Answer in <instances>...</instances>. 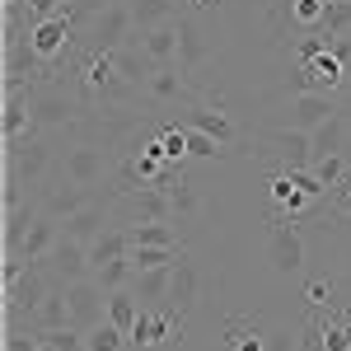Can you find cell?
I'll return each mask as SVG.
<instances>
[{
  "mask_svg": "<svg viewBox=\"0 0 351 351\" xmlns=\"http://www.w3.org/2000/svg\"><path fill=\"white\" fill-rule=\"evenodd\" d=\"M136 33V19H132V0H108L89 28H84V43H89V52H117V47H127Z\"/></svg>",
  "mask_w": 351,
  "mask_h": 351,
  "instance_id": "6da1fadb",
  "label": "cell"
},
{
  "mask_svg": "<svg viewBox=\"0 0 351 351\" xmlns=\"http://www.w3.org/2000/svg\"><path fill=\"white\" fill-rule=\"evenodd\" d=\"M56 291V281L47 271L38 267V263H28V271L14 281V286H5V314H10V324H33L38 319V309H43V300Z\"/></svg>",
  "mask_w": 351,
  "mask_h": 351,
  "instance_id": "7a4b0ae2",
  "label": "cell"
},
{
  "mask_svg": "<svg viewBox=\"0 0 351 351\" xmlns=\"http://www.w3.org/2000/svg\"><path fill=\"white\" fill-rule=\"evenodd\" d=\"M10 145V169H5V178L10 183H19V188H38L43 178H47V169H52V145L47 141H38V127L19 141H5Z\"/></svg>",
  "mask_w": 351,
  "mask_h": 351,
  "instance_id": "3957f363",
  "label": "cell"
},
{
  "mask_svg": "<svg viewBox=\"0 0 351 351\" xmlns=\"http://www.w3.org/2000/svg\"><path fill=\"white\" fill-rule=\"evenodd\" d=\"M38 267L47 271L56 286H71V281H84V276L94 271V258H89V243L71 239V234H61V239L52 243V253H47Z\"/></svg>",
  "mask_w": 351,
  "mask_h": 351,
  "instance_id": "277c9868",
  "label": "cell"
},
{
  "mask_svg": "<svg viewBox=\"0 0 351 351\" xmlns=\"http://www.w3.org/2000/svg\"><path fill=\"white\" fill-rule=\"evenodd\" d=\"M43 75H52V66L38 56V47L24 43V38H5V94L24 89V84H38Z\"/></svg>",
  "mask_w": 351,
  "mask_h": 351,
  "instance_id": "5b68a950",
  "label": "cell"
},
{
  "mask_svg": "<svg viewBox=\"0 0 351 351\" xmlns=\"http://www.w3.org/2000/svg\"><path fill=\"white\" fill-rule=\"evenodd\" d=\"M66 304H71V324L80 328V332H89L94 324L108 319V291H104L94 276L71 281V286H66Z\"/></svg>",
  "mask_w": 351,
  "mask_h": 351,
  "instance_id": "8992f818",
  "label": "cell"
},
{
  "mask_svg": "<svg viewBox=\"0 0 351 351\" xmlns=\"http://www.w3.org/2000/svg\"><path fill=\"white\" fill-rule=\"evenodd\" d=\"M263 145H267L271 160H276V173H291V169H309L314 164V136L300 132V127H281Z\"/></svg>",
  "mask_w": 351,
  "mask_h": 351,
  "instance_id": "52a82bcc",
  "label": "cell"
},
{
  "mask_svg": "<svg viewBox=\"0 0 351 351\" xmlns=\"http://www.w3.org/2000/svg\"><path fill=\"white\" fill-rule=\"evenodd\" d=\"M108 173H112V160H108V150H99V145H75V150L61 155V178H71L80 188H99Z\"/></svg>",
  "mask_w": 351,
  "mask_h": 351,
  "instance_id": "ba28073f",
  "label": "cell"
},
{
  "mask_svg": "<svg viewBox=\"0 0 351 351\" xmlns=\"http://www.w3.org/2000/svg\"><path fill=\"white\" fill-rule=\"evenodd\" d=\"M75 117H80L75 99H66L61 89H52V84H38V89H33V127H38V132H61V127H71Z\"/></svg>",
  "mask_w": 351,
  "mask_h": 351,
  "instance_id": "9c48e42d",
  "label": "cell"
},
{
  "mask_svg": "<svg viewBox=\"0 0 351 351\" xmlns=\"http://www.w3.org/2000/svg\"><path fill=\"white\" fill-rule=\"evenodd\" d=\"M80 84H84V94H94V99H127V89H132L117 75L112 52H89V61L80 66Z\"/></svg>",
  "mask_w": 351,
  "mask_h": 351,
  "instance_id": "30bf717a",
  "label": "cell"
},
{
  "mask_svg": "<svg viewBox=\"0 0 351 351\" xmlns=\"http://www.w3.org/2000/svg\"><path fill=\"white\" fill-rule=\"evenodd\" d=\"M271 267L281 276H295L304 267V239H300V220H271Z\"/></svg>",
  "mask_w": 351,
  "mask_h": 351,
  "instance_id": "8fae6325",
  "label": "cell"
},
{
  "mask_svg": "<svg viewBox=\"0 0 351 351\" xmlns=\"http://www.w3.org/2000/svg\"><path fill=\"white\" fill-rule=\"evenodd\" d=\"M291 127H300V132H314V127H324L328 117H337V104H332V94L328 89H300V94H291Z\"/></svg>",
  "mask_w": 351,
  "mask_h": 351,
  "instance_id": "7c38bea8",
  "label": "cell"
},
{
  "mask_svg": "<svg viewBox=\"0 0 351 351\" xmlns=\"http://www.w3.org/2000/svg\"><path fill=\"white\" fill-rule=\"evenodd\" d=\"M117 202H122V225L127 230L132 225H145V220H173V202L160 188H136L127 197H117Z\"/></svg>",
  "mask_w": 351,
  "mask_h": 351,
  "instance_id": "4fadbf2b",
  "label": "cell"
},
{
  "mask_svg": "<svg viewBox=\"0 0 351 351\" xmlns=\"http://www.w3.org/2000/svg\"><path fill=\"white\" fill-rule=\"evenodd\" d=\"M183 332V319L173 309H141V319L132 328V342L136 347H160V342H173Z\"/></svg>",
  "mask_w": 351,
  "mask_h": 351,
  "instance_id": "5bb4252c",
  "label": "cell"
},
{
  "mask_svg": "<svg viewBox=\"0 0 351 351\" xmlns=\"http://www.w3.org/2000/svg\"><path fill=\"white\" fill-rule=\"evenodd\" d=\"M173 24H178V66H183V75H192V71H202L211 61V43H206V33H202V24L192 14L173 19Z\"/></svg>",
  "mask_w": 351,
  "mask_h": 351,
  "instance_id": "9a60e30c",
  "label": "cell"
},
{
  "mask_svg": "<svg viewBox=\"0 0 351 351\" xmlns=\"http://www.w3.org/2000/svg\"><path fill=\"white\" fill-rule=\"evenodd\" d=\"M141 94H145V99H155V104H178V99L188 104V99H192V89H188V80H183V66H178V61L155 66Z\"/></svg>",
  "mask_w": 351,
  "mask_h": 351,
  "instance_id": "2e32d148",
  "label": "cell"
},
{
  "mask_svg": "<svg viewBox=\"0 0 351 351\" xmlns=\"http://www.w3.org/2000/svg\"><path fill=\"white\" fill-rule=\"evenodd\" d=\"M197 295H202V276H197V267L183 258V263L173 267V276H169V300H164V309H173L178 319H188Z\"/></svg>",
  "mask_w": 351,
  "mask_h": 351,
  "instance_id": "e0dca14e",
  "label": "cell"
},
{
  "mask_svg": "<svg viewBox=\"0 0 351 351\" xmlns=\"http://www.w3.org/2000/svg\"><path fill=\"white\" fill-rule=\"evenodd\" d=\"M132 43L141 47V52L150 56L155 66H169V61H178V24L169 19V24H155V28H136L132 33Z\"/></svg>",
  "mask_w": 351,
  "mask_h": 351,
  "instance_id": "ac0fdd59",
  "label": "cell"
},
{
  "mask_svg": "<svg viewBox=\"0 0 351 351\" xmlns=\"http://www.w3.org/2000/svg\"><path fill=\"white\" fill-rule=\"evenodd\" d=\"M56 239H61V220H56V216H47V211H43V216L33 220V230H28V234H24V243H19L14 253H19L24 263H43V258L52 253V243H56Z\"/></svg>",
  "mask_w": 351,
  "mask_h": 351,
  "instance_id": "d6986e66",
  "label": "cell"
},
{
  "mask_svg": "<svg viewBox=\"0 0 351 351\" xmlns=\"http://www.w3.org/2000/svg\"><path fill=\"white\" fill-rule=\"evenodd\" d=\"M104 230H108V206L104 202H89L71 220H61V234H71V239H80V243H94Z\"/></svg>",
  "mask_w": 351,
  "mask_h": 351,
  "instance_id": "ffe728a7",
  "label": "cell"
},
{
  "mask_svg": "<svg viewBox=\"0 0 351 351\" xmlns=\"http://www.w3.org/2000/svg\"><path fill=\"white\" fill-rule=\"evenodd\" d=\"M28 43L38 47V56H43V61L61 56V47L71 43V14L61 10V14H52V19H43V24L33 28V38H28Z\"/></svg>",
  "mask_w": 351,
  "mask_h": 351,
  "instance_id": "44dd1931",
  "label": "cell"
},
{
  "mask_svg": "<svg viewBox=\"0 0 351 351\" xmlns=\"http://www.w3.org/2000/svg\"><path fill=\"white\" fill-rule=\"evenodd\" d=\"M169 276H173V267H150V271H136L132 276V295L141 300V309H164Z\"/></svg>",
  "mask_w": 351,
  "mask_h": 351,
  "instance_id": "7402d4cb",
  "label": "cell"
},
{
  "mask_svg": "<svg viewBox=\"0 0 351 351\" xmlns=\"http://www.w3.org/2000/svg\"><path fill=\"white\" fill-rule=\"evenodd\" d=\"M188 127H197V132H206V136H216L225 150L239 141V127L230 122V112L211 108V104H197V108H192V117H188Z\"/></svg>",
  "mask_w": 351,
  "mask_h": 351,
  "instance_id": "603a6c76",
  "label": "cell"
},
{
  "mask_svg": "<svg viewBox=\"0 0 351 351\" xmlns=\"http://www.w3.org/2000/svg\"><path fill=\"white\" fill-rule=\"evenodd\" d=\"M80 206H89V188H80V183H71V178H61V188H52L47 197H43V211L56 220H71Z\"/></svg>",
  "mask_w": 351,
  "mask_h": 351,
  "instance_id": "cb8c5ba5",
  "label": "cell"
},
{
  "mask_svg": "<svg viewBox=\"0 0 351 351\" xmlns=\"http://www.w3.org/2000/svg\"><path fill=\"white\" fill-rule=\"evenodd\" d=\"M127 253H132V230H127V225H108L99 239L89 243L94 267H99V263H112V258H127Z\"/></svg>",
  "mask_w": 351,
  "mask_h": 351,
  "instance_id": "d4e9b609",
  "label": "cell"
},
{
  "mask_svg": "<svg viewBox=\"0 0 351 351\" xmlns=\"http://www.w3.org/2000/svg\"><path fill=\"white\" fill-rule=\"evenodd\" d=\"M132 243H141V248H183L173 220H145V225H132Z\"/></svg>",
  "mask_w": 351,
  "mask_h": 351,
  "instance_id": "484cf974",
  "label": "cell"
},
{
  "mask_svg": "<svg viewBox=\"0 0 351 351\" xmlns=\"http://www.w3.org/2000/svg\"><path fill=\"white\" fill-rule=\"evenodd\" d=\"M314 160H328V155H342V145H347V122H342V112L337 117H328L324 127H314Z\"/></svg>",
  "mask_w": 351,
  "mask_h": 351,
  "instance_id": "4316f807",
  "label": "cell"
},
{
  "mask_svg": "<svg viewBox=\"0 0 351 351\" xmlns=\"http://www.w3.org/2000/svg\"><path fill=\"white\" fill-rule=\"evenodd\" d=\"M108 319L127 337H132V328H136V319H141V300L132 295V286H122V291H108Z\"/></svg>",
  "mask_w": 351,
  "mask_h": 351,
  "instance_id": "83f0119b",
  "label": "cell"
},
{
  "mask_svg": "<svg viewBox=\"0 0 351 351\" xmlns=\"http://www.w3.org/2000/svg\"><path fill=\"white\" fill-rule=\"evenodd\" d=\"M267 188H271V202H276L281 211H291V216H300V211H304V202H309V192H300L291 173H271Z\"/></svg>",
  "mask_w": 351,
  "mask_h": 351,
  "instance_id": "f1b7e54d",
  "label": "cell"
},
{
  "mask_svg": "<svg viewBox=\"0 0 351 351\" xmlns=\"http://www.w3.org/2000/svg\"><path fill=\"white\" fill-rule=\"evenodd\" d=\"M173 10H178V0H132V19H136L141 33L155 28V24H169Z\"/></svg>",
  "mask_w": 351,
  "mask_h": 351,
  "instance_id": "f546056e",
  "label": "cell"
},
{
  "mask_svg": "<svg viewBox=\"0 0 351 351\" xmlns=\"http://www.w3.org/2000/svg\"><path fill=\"white\" fill-rule=\"evenodd\" d=\"M188 253L183 248H141V243H132V267L136 271H150V267H178Z\"/></svg>",
  "mask_w": 351,
  "mask_h": 351,
  "instance_id": "4dcf8cb0",
  "label": "cell"
},
{
  "mask_svg": "<svg viewBox=\"0 0 351 351\" xmlns=\"http://www.w3.org/2000/svg\"><path fill=\"white\" fill-rule=\"evenodd\" d=\"M132 276H136L132 253H127V258H112V263H99V267H94V281H99L104 291H122V286H132Z\"/></svg>",
  "mask_w": 351,
  "mask_h": 351,
  "instance_id": "1f68e13d",
  "label": "cell"
},
{
  "mask_svg": "<svg viewBox=\"0 0 351 351\" xmlns=\"http://www.w3.org/2000/svg\"><path fill=\"white\" fill-rule=\"evenodd\" d=\"M122 342H127V332L112 319H104V324H94L84 332V351H122Z\"/></svg>",
  "mask_w": 351,
  "mask_h": 351,
  "instance_id": "d6a6232c",
  "label": "cell"
},
{
  "mask_svg": "<svg viewBox=\"0 0 351 351\" xmlns=\"http://www.w3.org/2000/svg\"><path fill=\"white\" fill-rule=\"evenodd\" d=\"M319 33H328V38H347L351 33V0H328Z\"/></svg>",
  "mask_w": 351,
  "mask_h": 351,
  "instance_id": "836d02e7",
  "label": "cell"
},
{
  "mask_svg": "<svg viewBox=\"0 0 351 351\" xmlns=\"http://www.w3.org/2000/svg\"><path fill=\"white\" fill-rule=\"evenodd\" d=\"M324 10H328V0H295V5H291V19H295L300 28H309V33H319Z\"/></svg>",
  "mask_w": 351,
  "mask_h": 351,
  "instance_id": "e575fe53",
  "label": "cell"
},
{
  "mask_svg": "<svg viewBox=\"0 0 351 351\" xmlns=\"http://www.w3.org/2000/svg\"><path fill=\"white\" fill-rule=\"evenodd\" d=\"M188 155H192V160H216V155H225V145H220L216 136L188 127Z\"/></svg>",
  "mask_w": 351,
  "mask_h": 351,
  "instance_id": "d590c367",
  "label": "cell"
},
{
  "mask_svg": "<svg viewBox=\"0 0 351 351\" xmlns=\"http://www.w3.org/2000/svg\"><path fill=\"white\" fill-rule=\"evenodd\" d=\"M160 145H164V160L169 164H183V155H188V127H169L160 136Z\"/></svg>",
  "mask_w": 351,
  "mask_h": 351,
  "instance_id": "8d00e7d4",
  "label": "cell"
},
{
  "mask_svg": "<svg viewBox=\"0 0 351 351\" xmlns=\"http://www.w3.org/2000/svg\"><path fill=\"white\" fill-rule=\"evenodd\" d=\"M309 169H314V178H319L324 188H332V183L347 173V155H328V160H314Z\"/></svg>",
  "mask_w": 351,
  "mask_h": 351,
  "instance_id": "74e56055",
  "label": "cell"
},
{
  "mask_svg": "<svg viewBox=\"0 0 351 351\" xmlns=\"http://www.w3.org/2000/svg\"><path fill=\"white\" fill-rule=\"evenodd\" d=\"M43 342H38V332L28 328V332H19V328L10 324V332H5V351H38Z\"/></svg>",
  "mask_w": 351,
  "mask_h": 351,
  "instance_id": "f35d334b",
  "label": "cell"
},
{
  "mask_svg": "<svg viewBox=\"0 0 351 351\" xmlns=\"http://www.w3.org/2000/svg\"><path fill=\"white\" fill-rule=\"evenodd\" d=\"M28 14H33V28L43 24V19H52V14H61V0H24Z\"/></svg>",
  "mask_w": 351,
  "mask_h": 351,
  "instance_id": "ab89813d",
  "label": "cell"
},
{
  "mask_svg": "<svg viewBox=\"0 0 351 351\" xmlns=\"http://www.w3.org/2000/svg\"><path fill=\"white\" fill-rule=\"evenodd\" d=\"M328 295H332V281H309V291H304L309 304H328Z\"/></svg>",
  "mask_w": 351,
  "mask_h": 351,
  "instance_id": "60d3db41",
  "label": "cell"
},
{
  "mask_svg": "<svg viewBox=\"0 0 351 351\" xmlns=\"http://www.w3.org/2000/svg\"><path fill=\"white\" fill-rule=\"evenodd\" d=\"M192 5H197V10H211V5H220V0H192Z\"/></svg>",
  "mask_w": 351,
  "mask_h": 351,
  "instance_id": "b9f144b4",
  "label": "cell"
},
{
  "mask_svg": "<svg viewBox=\"0 0 351 351\" xmlns=\"http://www.w3.org/2000/svg\"><path fill=\"white\" fill-rule=\"evenodd\" d=\"M342 89H347V104H351V66H347V80H342Z\"/></svg>",
  "mask_w": 351,
  "mask_h": 351,
  "instance_id": "7bdbcfd3",
  "label": "cell"
},
{
  "mask_svg": "<svg viewBox=\"0 0 351 351\" xmlns=\"http://www.w3.org/2000/svg\"><path fill=\"white\" fill-rule=\"evenodd\" d=\"M342 122H347V132H351V104H347V108H342Z\"/></svg>",
  "mask_w": 351,
  "mask_h": 351,
  "instance_id": "ee69618b",
  "label": "cell"
},
{
  "mask_svg": "<svg viewBox=\"0 0 351 351\" xmlns=\"http://www.w3.org/2000/svg\"><path fill=\"white\" fill-rule=\"evenodd\" d=\"M38 351H56V347H47V342H43V347H38Z\"/></svg>",
  "mask_w": 351,
  "mask_h": 351,
  "instance_id": "f6af8a7d",
  "label": "cell"
},
{
  "mask_svg": "<svg viewBox=\"0 0 351 351\" xmlns=\"http://www.w3.org/2000/svg\"><path fill=\"white\" fill-rule=\"evenodd\" d=\"M347 351H351V328H347Z\"/></svg>",
  "mask_w": 351,
  "mask_h": 351,
  "instance_id": "bcb514c9",
  "label": "cell"
}]
</instances>
